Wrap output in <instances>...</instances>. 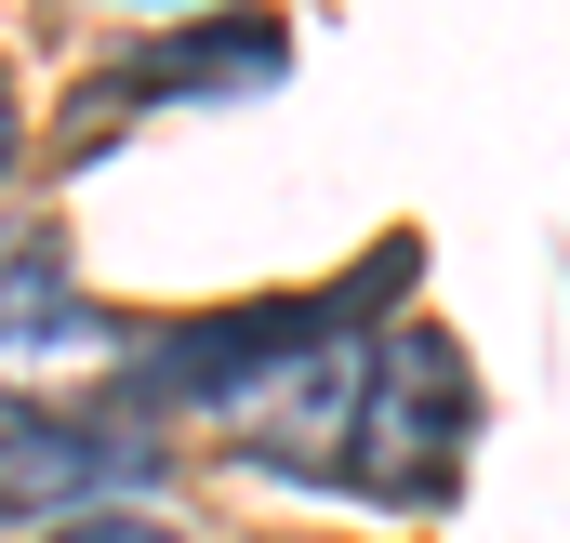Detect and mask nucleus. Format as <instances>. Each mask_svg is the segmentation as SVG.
I'll use <instances>...</instances> for the list:
<instances>
[{
	"mask_svg": "<svg viewBox=\"0 0 570 543\" xmlns=\"http://www.w3.org/2000/svg\"><path fill=\"white\" fill-rule=\"evenodd\" d=\"M464 437H478V398H464V358L451 332H385L372 345V398H358V437H345V477L385 491V504H438L464 477Z\"/></svg>",
	"mask_w": 570,
	"mask_h": 543,
	"instance_id": "nucleus-1",
	"label": "nucleus"
},
{
	"mask_svg": "<svg viewBox=\"0 0 570 543\" xmlns=\"http://www.w3.org/2000/svg\"><path fill=\"white\" fill-rule=\"evenodd\" d=\"M159 477V437L134 411H27L0 424V504L13 517H94L107 491H146Z\"/></svg>",
	"mask_w": 570,
	"mask_h": 543,
	"instance_id": "nucleus-2",
	"label": "nucleus"
},
{
	"mask_svg": "<svg viewBox=\"0 0 570 543\" xmlns=\"http://www.w3.org/2000/svg\"><path fill=\"white\" fill-rule=\"evenodd\" d=\"M120 358H134V332L67 278V253H0V385H80Z\"/></svg>",
	"mask_w": 570,
	"mask_h": 543,
	"instance_id": "nucleus-3",
	"label": "nucleus"
},
{
	"mask_svg": "<svg viewBox=\"0 0 570 543\" xmlns=\"http://www.w3.org/2000/svg\"><path fill=\"white\" fill-rule=\"evenodd\" d=\"M318 318H332V305H226V318H199V332L146 345V385H159V398H199V411H239L292 345L318 332Z\"/></svg>",
	"mask_w": 570,
	"mask_h": 543,
	"instance_id": "nucleus-4",
	"label": "nucleus"
},
{
	"mask_svg": "<svg viewBox=\"0 0 570 543\" xmlns=\"http://www.w3.org/2000/svg\"><path fill=\"white\" fill-rule=\"evenodd\" d=\"M53 543H173V531H159V517H67Z\"/></svg>",
	"mask_w": 570,
	"mask_h": 543,
	"instance_id": "nucleus-5",
	"label": "nucleus"
},
{
	"mask_svg": "<svg viewBox=\"0 0 570 543\" xmlns=\"http://www.w3.org/2000/svg\"><path fill=\"white\" fill-rule=\"evenodd\" d=\"M0 172H13V93H0Z\"/></svg>",
	"mask_w": 570,
	"mask_h": 543,
	"instance_id": "nucleus-6",
	"label": "nucleus"
},
{
	"mask_svg": "<svg viewBox=\"0 0 570 543\" xmlns=\"http://www.w3.org/2000/svg\"><path fill=\"white\" fill-rule=\"evenodd\" d=\"M134 13H159V0H134Z\"/></svg>",
	"mask_w": 570,
	"mask_h": 543,
	"instance_id": "nucleus-7",
	"label": "nucleus"
}]
</instances>
